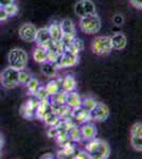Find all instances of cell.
<instances>
[{"instance_id": "obj_6", "label": "cell", "mask_w": 142, "mask_h": 159, "mask_svg": "<svg viewBox=\"0 0 142 159\" xmlns=\"http://www.w3.org/2000/svg\"><path fill=\"white\" fill-rule=\"evenodd\" d=\"M79 63V54L72 53L70 51H64L61 55H59L57 61L54 65L55 67L59 68H69L73 67L76 64Z\"/></svg>"}, {"instance_id": "obj_5", "label": "cell", "mask_w": 142, "mask_h": 159, "mask_svg": "<svg viewBox=\"0 0 142 159\" xmlns=\"http://www.w3.org/2000/svg\"><path fill=\"white\" fill-rule=\"evenodd\" d=\"M74 12L80 18L88 16V15L97 14L95 6L91 0H79V1H76V3L74 4Z\"/></svg>"}, {"instance_id": "obj_34", "label": "cell", "mask_w": 142, "mask_h": 159, "mask_svg": "<svg viewBox=\"0 0 142 159\" xmlns=\"http://www.w3.org/2000/svg\"><path fill=\"white\" fill-rule=\"evenodd\" d=\"M7 18H9V15L7 14L4 7H0V22H1V21H6Z\"/></svg>"}, {"instance_id": "obj_37", "label": "cell", "mask_w": 142, "mask_h": 159, "mask_svg": "<svg viewBox=\"0 0 142 159\" xmlns=\"http://www.w3.org/2000/svg\"><path fill=\"white\" fill-rule=\"evenodd\" d=\"M3 143H4V139H3V136L0 134V150H1V148L3 147Z\"/></svg>"}, {"instance_id": "obj_31", "label": "cell", "mask_w": 142, "mask_h": 159, "mask_svg": "<svg viewBox=\"0 0 142 159\" xmlns=\"http://www.w3.org/2000/svg\"><path fill=\"white\" fill-rule=\"evenodd\" d=\"M4 10H6L7 14L9 15V17H12V16H15L18 13V6L15 2H13V3L9 4V6H7L4 7Z\"/></svg>"}, {"instance_id": "obj_3", "label": "cell", "mask_w": 142, "mask_h": 159, "mask_svg": "<svg viewBox=\"0 0 142 159\" xmlns=\"http://www.w3.org/2000/svg\"><path fill=\"white\" fill-rule=\"evenodd\" d=\"M91 50L97 55H107L112 51L110 36H95L91 43Z\"/></svg>"}, {"instance_id": "obj_18", "label": "cell", "mask_w": 142, "mask_h": 159, "mask_svg": "<svg viewBox=\"0 0 142 159\" xmlns=\"http://www.w3.org/2000/svg\"><path fill=\"white\" fill-rule=\"evenodd\" d=\"M50 103L53 107H59L66 105V100H67V93L63 90L58 91L57 93H55L54 96L49 97Z\"/></svg>"}, {"instance_id": "obj_32", "label": "cell", "mask_w": 142, "mask_h": 159, "mask_svg": "<svg viewBox=\"0 0 142 159\" xmlns=\"http://www.w3.org/2000/svg\"><path fill=\"white\" fill-rule=\"evenodd\" d=\"M59 55L61 54L56 53L55 51L49 49V50H47V61H49V63H51V64H55L58 60Z\"/></svg>"}, {"instance_id": "obj_14", "label": "cell", "mask_w": 142, "mask_h": 159, "mask_svg": "<svg viewBox=\"0 0 142 159\" xmlns=\"http://www.w3.org/2000/svg\"><path fill=\"white\" fill-rule=\"evenodd\" d=\"M76 80L72 75H66L61 79V90L68 93L71 91H76Z\"/></svg>"}, {"instance_id": "obj_25", "label": "cell", "mask_w": 142, "mask_h": 159, "mask_svg": "<svg viewBox=\"0 0 142 159\" xmlns=\"http://www.w3.org/2000/svg\"><path fill=\"white\" fill-rule=\"evenodd\" d=\"M39 81H38L36 78H31L29 81H28V83L25 84V87H27L28 89V92L31 94V96H33V94L35 93V91L38 89V87H39Z\"/></svg>"}, {"instance_id": "obj_39", "label": "cell", "mask_w": 142, "mask_h": 159, "mask_svg": "<svg viewBox=\"0 0 142 159\" xmlns=\"http://www.w3.org/2000/svg\"><path fill=\"white\" fill-rule=\"evenodd\" d=\"M0 85H1V72H0Z\"/></svg>"}, {"instance_id": "obj_24", "label": "cell", "mask_w": 142, "mask_h": 159, "mask_svg": "<svg viewBox=\"0 0 142 159\" xmlns=\"http://www.w3.org/2000/svg\"><path fill=\"white\" fill-rule=\"evenodd\" d=\"M97 105L98 102L94 98H91V97H88V98H85L84 100H82V107L89 112H91L95 108Z\"/></svg>"}, {"instance_id": "obj_7", "label": "cell", "mask_w": 142, "mask_h": 159, "mask_svg": "<svg viewBox=\"0 0 142 159\" xmlns=\"http://www.w3.org/2000/svg\"><path fill=\"white\" fill-rule=\"evenodd\" d=\"M36 32H37V29L33 24H30V22H27V24H24L18 30V34H19V37L21 38L24 42L25 43H33L35 42V37H36Z\"/></svg>"}, {"instance_id": "obj_11", "label": "cell", "mask_w": 142, "mask_h": 159, "mask_svg": "<svg viewBox=\"0 0 142 159\" xmlns=\"http://www.w3.org/2000/svg\"><path fill=\"white\" fill-rule=\"evenodd\" d=\"M59 25H61V29H62V32H63V36L76 37V25H74V22L72 21L71 19H68V18L63 19L62 21H59Z\"/></svg>"}, {"instance_id": "obj_38", "label": "cell", "mask_w": 142, "mask_h": 159, "mask_svg": "<svg viewBox=\"0 0 142 159\" xmlns=\"http://www.w3.org/2000/svg\"><path fill=\"white\" fill-rule=\"evenodd\" d=\"M42 159H54V158H53V156L51 155V154H46L45 156H43Z\"/></svg>"}, {"instance_id": "obj_30", "label": "cell", "mask_w": 142, "mask_h": 159, "mask_svg": "<svg viewBox=\"0 0 142 159\" xmlns=\"http://www.w3.org/2000/svg\"><path fill=\"white\" fill-rule=\"evenodd\" d=\"M131 147L138 152H142V137H133L131 138Z\"/></svg>"}, {"instance_id": "obj_9", "label": "cell", "mask_w": 142, "mask_h": 159, "mask_svg": "<svg viewBox=\"0 0 142 159\" xmlns=\"http://www.w3.org/2000/svg\"><path fill=\"white\" fill-rule=\"evenodd\" d=\"M36 45L39 47L45 48L46 50H48L50 48L51 43H52V39L50 37V34L48 32V28H40L37 29L36 32V37H35Z\"/></svg>"}, {"instance_id": "obj_20", "label": "cell", "mask_w": 142, "mask_h": 159, "mask_svg": "<svg viewBox=\"0 0 142 159\" xmlns=\"http://www.w3.org/2000/svg\"><path fill=\"white\" fill-rule=\"evenodd\" d=\"M33 60L38 64H44L47 61V50L39 46H36L33 50Z\"/></svg>"}, {"instance_id": "obj_13", "label": "cell", "mask_w": 142, "mask_h": 159, "mask_svg": "<svg viewBox=\"0 0 142 159\" xmlns=\"http://www.w3.org/2000/svg\"><path fill=\"white\" fill-rule=\"evenodd\" d=\"M110 153V148L109 145L107 144V142L101 140V144L99 148H98L97 152H94V154H90L89 159H107Z\"/></svg>"}, {"instance_id": "obj_10", "label": "cell", "mask_w": 142, "mask_h": 159, "mask_svg": "<svg viewBox=\"0 0 142 159\" xmlns=\"http://www.w3.org/2000/svg\"><path fill=\"white\" fill-rule=\"evenodd\" d=\"M71 119L74 122L79 123V124H84L86 122H90V112L87 111L86 109H84L83 107H79L76 109L71 110Z\"/></svg>"}, {"instance_id": "obj_23", "label": "cell", "mask_w": 142, "mask_h": 159, "mask_svg": "<svg viewBox=\"0 0 142 159\" xmlns=\"http://www.w3.org/2000/svg\"><path fill=\"white\" fill-rule=\"evenodd\" d=\"M100 144H101V139L94 138V139H91V140H88L86 147H85V150H86V152L90 155V154H94V152H97Z\"/></svg>"}, {"instance_id": "obj_8", "label": "cell", "mask_w": 142, "mask_h": 159, "mask_svg": "<svg viewBox=\"0 0 142 159\" xmlns=\"http://www.w3.org/2000/svg\"><path fill=\"white\" fill-rule=\"evenodd\" d=\"M109 117V108L106 104L98 103L95 108L90 112V120L92 122H104Z\"/></svg>"}, {"instance_id": "obj_28", "label": "cell", "mask_w": 142, "mask_h": 159, "mask_svg": "<svg viewBox=\"0 0 142 159\" xmlns=\"http://www.w3.org/2000/svg\"><path fill=\"white\" fill-rule=\"evenodd\" d=\"M31 78H32L31 73L25 70V69L19 70V72H18V80H19V84H21V85H25Z\"/></svg>"}, {"instance_id": "obj_29", "label": "cell", "mask_w": 142, "mask_h": 159, "mask_svg": "<svg viewBox=\"0 0 142 159\" xmlns=\"http://www.w3.org/2000/svg\"><path fill=\"white\" fill-rule=\"evenodd\" d=\"M131 135L133 137H142V123L137 122L131 126Z\"/></svg>"}, {"instance_id": "obj_15", "label": "cell", "mask_w": 142, "mask_h": 159, "mask_svg": "<svg viewBox=\"0 0 142 159\" xmlns=\"http://www.w3.org/2000/svg\"><path fill=\"white\" fill-rule=\"evenodd\" d=\"M112 49L115 50H123L126 47V43H127V39H126V36L123 33L121 32H117L112 35Z\"/></svg>"}, {"instance_id": "obj_22", "label": "cell", "mask_w": 142, "mask_h": 159, "mask_svg": "<svg viewBox=\"0 0 142 159\" xmlns=\"http://www.w3.org/2000/svg\"><path fill=\"white\" fill-rule=\"evenodd\" d=\"M67 134H68V140L73 142H79L82 140V136H81V130L80 127H77L76 125H73L71 129H69L67 130Z\"/></svg>"}, {"instance_id": "obj_2", "label": "cell", "mask_w": 142, "mask_h": 159, "mask_svg": "<svg viewBox=\"0 0 142 159\" xmlns=\"http://www.w3.org/2000/svg\"><path fill=\"white\" fill-rule=\"evenodd\" d=\"M101 19L97 14L88 15L80 19V29L86 34H97L101 30Z\"/></svg>"}, {"instance_id": "obj_16", "label": "cell", "mask_w": 142, "mask_h": 159, "mask_svg": "<svg viewBox=\"0 0 142 159\" xmlns=\"http://www.w3.org/2000/svg\"><path fill=\"white\" fill-rule=\"evenodd\" d=\"M66 105L70 109H76L82 106V98L76 91H71L67 93Z\"/></svg>"}, {"instance_id": "obj_1", "label": "cell", "mask_w": 142, "mask_h": 159, "mask_svg": "<svg viewBox=\"0 0 142 159\" xmlns=\"http://www.w3.org/2000/svg\"><path fill=\"white\" fill-rule=\"evenodd\" d=\"M28 61H29V55L21 48H13L7 54L9 66L18 71L27 68Z\"/></svg>"}, {"instance_id": "obj_17", "label": "cell", "mask_w": 142, "mask_h": 159, "mask_svg": "<svg viewBox=\"0 0 142 159\" xmlns=\"http://www.w3.org/2000/svg\"><path fill=\"white\" fill-rule=\"evenodd\" d=\"M48 32L50 34V37L52 40L55 42H61L63 38V32L61 29V25L58 21H53L51 22L50 25L48 27Z\"/></svg>"}, {"instance_id": "obj_12", "label": "cell", "mask_w": 142, "mask_h": 159, "mask_svg": "<svg viewBox=\"0 0 142 159\" xmlns=\"http://www.w3.org/2000/svg\"><path fill=\"white\" fill-rule=\"evenodd\" d=\"M80 130H81V136L83 140H91L95 138V135H97V129H95L94 124L91 122H86L84 124L81 125L80 127Z\"/></svg>"}, {"instance_id": "obj_36", "label": "cell", "mask_w": 142, "mask_h": 159, "mask_svg": "<svg viewBox=\"0 0 142 159\" xmlns=\"http://www.w3.org/2000/svg\"><path fill=\"white\" fill-rule=\"evenodd\" d=\"M13 2H15V0H0V7H6L7 6H9V4L13 3Z\"/></svg>"}, {"instance_id": "obj_35", "label": "cell", "mask_w": 142, "mask_h": 159, "mask_svg": "<svg viewBox=\"0 0 142 159\" xmlns=\"http://www.w3.org/2000/svg\"><path fill=\"white\" fill-rule=\"evenodd\" d=\"M131 6H134L137 9H142V0H130Z\"/></svg>"}, {"instance_id": "obj_27", "label": "cell", "mask_w": 142, "mask_h": 159, "mask_svg": "<svg viewBox=\"0 0 142 159\" xmlns=\"http://www.w3.org/2000/svg\"><path fill=\"white\" fill-rule=\"evenodd\" d=\"M33 97L37 100V101H42V100H45V99H49V94L47 90H46L45 86H39L38 89L35 91V93L33 94Z\"/></svg>"}, {"instance_id": "obj_21", "label": "cell", "mask_w": 142, "mask_h": 159, "mask_svg": "<svg viewBox=\"0 0 142 159\" xmlns=\"http://www.w3.org/2000/svg\"><path fill=\"white\" fill-rule=\"evenodd\" d=\"M58 69L55 67V65L49 63V61H46V63L42 64V72L43 74H45L46 76H48V78H53V76H55L56 71Z\"/></svg>"}, {"instance_id": "obj_33", "label": "cell", "mask_w": 142, "mask_h": 159, "mask_svg": "<svg viewBox=\"0 0 142 159\" xmlns=\"http://www.w3.org/2000/svg\"><path fill=\"white\" fill-rule=\"evenodd\" d=\"M112 21L116 25H121L123 24V21H124V17L121 14H116L115 16L112 17Z\"/></svg>"}, {"instance_id": "obj_4", "label": "cell", "mask_w": 142, "mask_h": 159, "mask_svg": "<svg viewBox=\"0 0 142 159\" xmlns=\"http://www.w3.org/2000/svg\"><path fill=\"white\" fill-rule=\"evenodd\" d=\"M18 72L19 71L12 67H7L1 72V85L6 89H13L19 85L18 80Z\"/></svg>"}, {"instance_id": "obj_19", "label": "cell", "mask_w": 142, "mask_h": 159, "mask_svg": "<svg viewBox=\"0 0 142 159\" xmlns=\"http://www.w3.org/2000/svg\"><path fill=\"white\" fill-rule=\"evenodd\" d=\"M46 90H47L49 97L54 96L55 93H57L58 91H61V79H52L46 84L45 86Z\"/></svg>"}, {"instance_id": "obj_26", "label": "cell", "mask_w": 142, "mask_h": 159, "mask_svg": "<svg viewBox=\"0 0 142 159\" xmlns=\"http://www.w3.org/2000/svg\"><path fill=\"white\" fill-rule=\"evenodd\" d=\"M19 111H20V115L24 118H25V119H33V118L35 117V110L31 108L30 106H28L25 103L20 107Z\"/></svg>"}, {"instance_id": "obj_40", "label": "cell", "mask_w": 142, "mask_h": 159, "mask_svg": "<svg viewBox=\"0 0 142 159\" xmlns=\"http://www.w3.org/2000/svg\"><path fill=\"white\" fill-rule=\"evenodd\" d=\"M0 157H1V151H0Z\"/></svg>"}]
</instances>
